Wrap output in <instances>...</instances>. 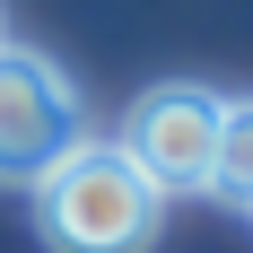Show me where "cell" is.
<instances>
[{
    "mask_svg": "<svg viewBox=\"0 0 253 253\" xmlns=\"http://www.w3.org/2000/svg\"><path fill=\"white\" fill-rule=\"evenodd\" d=\"M35 227L52 253H149L166 227V201L114 140H79L35 175Z\"/></svg>",
    "mask_w": 253,
    "mask_h": 253,
    "instance_id": "6da1fadb",
    "label": "cell"
},
{
    "mask_svg": "<svg viewBox=\"0 0 253 253\" xmlns=\"http://www.w3.org/2000/svg\"><path fill=\"white\" fill-rule=\"evenodd\" d=\"M218 123H227V96H210V87H192V79H166V87H149V96L123 114L114 149L157 183V201H175V192H210Z\"/></svg>",
    "mask_w": 253,
    "mask_h": 253,
    "instance_id": "7a4b0ae2",
    "label": "cell"
},
{
    "mask_svg": "<svg viewBox=\"0 0 253 253\" xmlns=\"http://www.w3.org/2000/svg\"><path fill=\"white\" fill-rule=\"evenodd\" d=\"M79 140H87L79 87L52 70L44 52L0 44V183H35L52 157H70Z\"/></svg>",
    "mask_w": 253,
    "mask_h": 253,
    "instance_id": "3957f363",
    "label": "cell"
},
{
    "mask_svg": "<svg viewBox=\"0 0 253 253\" xmlns=\"http://www.w3.org/2000/svg\"><path fill=\"white\" fill-rule=\"evenodd\" d=\"M210 192L236 210H253V96H227V123H218V166H210Z\"/></svg>",
    "mask_w": 253,
    "mask_h": 253,
    "instance_id": "277c9868",
    "label": "cell"
},
{
    "mask_svg": "<svg viewBox=\"0 0 253 253\" xmlns=\"http://www.w3.org/2000/svg\"><path fill=\"white\" fill-rule=\"evenodd\" d=\"M0 44H9V35H0Z\"/></svg>",
    "mask_w": 253,
    "mask_h": 253,
    "instance_id": "5b68a950",
    "label": "cell"
}]
</instances>
